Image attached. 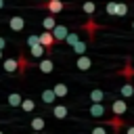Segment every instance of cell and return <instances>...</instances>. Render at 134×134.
I'll return each instance as SVG.
<instances>
[{
  "instance_id": "1",
  "label": "cell",
  "mask_w": 134,
  "mask_h": 134,
  "mask_svg": "<svg viewBox=\"0 0 134 134\" xmlns=\"http://www.w3.org/2000/svg\"><path fill=\"white\" fill-rule=\"evenodd\" d=\"M40 6H42V8H46L50 15H59L61 10L69 8L71 4H67V2H63V0H46V2H42Z\"/></svg>"
},
{
  "instance_id": "2",
  "label": "cell",
  "mask_w": 134,
  "mask_h": 134,
  "mask_svg": "<svg viewBox=\"0 0 134 134\" xmlns=\"http://www.w3.org/2000/svg\"><path fill=\"white\" fill-rule=\"evenodd\" d=\"M54 42H57V40L52 38V34H50L48 29H44V31L40 34V44L46 48V52H48V54L52 52V48H54Z\"/></svg>"
},
{
  "instance_id": "3",
  "label": "cell",
  "mask_w": 134,
  "mask_h": 134,
  "mask_svg": "<svg viewBox=\"0 0 134 134\" xmlns=\"http://www.w3.org/2000/svg\"><path fill=\"white\" fill-rule=\"evenodd\" d=\"M88 113H90L92 117H105V115H107V107H105L103 103H92L90 109H88Z\"/></svg>"
},
{
  "instance_id": "4",
  "label": "cell",
  "mask_w": 134,
  "mask_h": 134,
  "mask_svg": "<svg viewBox=\"0 0 134 134\" xmlns=\"http://www.w3.org/2000/svg\"><path fill=\"white\" fill-rule=\"evenodd\" d=\"M82 29L88 34V38H90V40H94V34H96V29H98V23H96V21L90 17V19H88V21L82 25Z\"/></svg>"
},
{
  "instance_id": "5",
  "label": "cell",
  "mask_w": 134,
  "mask_h": 134,
  "mask_svg": "<svg viewBox=\"0 0 134 134\" xmlns=\"http://www.w3.org/2000/svg\"><path fill=\"white\" fill-rule=\"evenodd\" d=\"M111 111H113V115H124L128 111V103L121 100V98H117V100L111 103Z\"/></svg>"
},
{
  "instance_id": "6",
  "label": "cell",
  "mask_w": 134,
  "mask_h": 134,
  "mask_svg": "<svg viewBox=\"0 0 134 134\" xmlns=\"http://www.w3.org/2000/svg\"><path fill=\"white\" fill-rule=\"evenodd\" d=\"M8 27L13 31H23L25 29V19L23 17H10L8 19Z\"/></svg>"
},
{
  "instance_id": "7",
  "label": "cell",
  "mask_w": 134,
  "mask_h": 134,
  "mask_svg": "<svg viewBox=\"0 0 134 134\" xmlns=\"http://www.w3.org/2000/svg\"><path fill=\"white\" fill-rule=\"evenodd\" d=\"M29 67H31V65H29V61L25 59V54L19 52V57H17V71H19L21 75H25V71H27Z\"/></svg>"
},
{
  "instance_id": "8",
  "label": "cell",
  "mask_w": 134,
  "mask_h": 134,
  "mask_svg": "<svg viewBox=\"0 0 134 134\" xmlns=\"http://www.w3.org/2000/svg\"><path fill=\"white\" fill-rule=\"evenodd\" d=\"M105 124H109V126L113 128V134H117V132H119V128L124 126V119H121V115H113V117H107V119H105Z\"/></svg>"
},
{
  "instance_id": "9",
  "label": "cell",
  "mask_w": 134,
  "mask_h": 134,
  "mask_svg": "<svg viewBox=\"0 0 134 134\" xmlns=\"http://www.w3.org/2000/svg\"><path fill=\"white\" fill-rule=\"evenodd\" d=\"M67 31H69V29H67L65 25H59V23H57V25L50 29V34H52V38H54V40H65Z\"/></svg>"
},
{
  "instance_id": "10",
  "label": "cell",
  "mask_w": 134,
  "mask_h": 134,
  "mask_svg": "<svg viewBox=\"0 0 134 134\" xmlns=\"http://www.w3.org/2000/svg\"><path fill=\"white\" fill-rule=\"evenodd\" d=\"M75 67H77L80 71H86V69H90V67H92V59H90V57H86V54H80V59L75 61Z\"/></svg>"
},
{
  "instance_id": "11",
  "label": "cell",
  "mask_w": 134,
  "mask_h": 134,
  "mask_svg": "<svg viewBox=\"0 0 134 134\" xmlns=\"http://www.w3.org/2000/svg\"><path fill=\"white\" fill-rule=\"evenodd\" d=\"M88 98H90L92 103H105V98H107V94H105V90H100V88H94V90H90V94H88Z\"/></svg>"
},
{
  "instance_id": "12",
  "label": "cell",
  "mask_w": 134,
  "mask_h": 134,
  "mask_svg": "<svg viewBox=\"0 0 134 134\" xmlns=\"http://www.w3.org/2000/svg\"><path fill=\"white\" fill-rule=\"evenodd\" d=\"M52 92H54L57 98H65V96L69 94V88H67V84H61V82H59V84L52 86Z\"/></svg>"
},
{
  "instance_id": "13",
  "label": "cell",
  "mask_w": 134,
  "mask_h": 134,
  "mask_svg": "<svg viewBox=\"0 0 134 134\" xmlns=\"http://www.w3.org/2000/svg\"><path fill=\"white\" fill-rule=\"evenodd\" d=\"M52 115H54L57 119H65V117L69 115V109H67L65 105H54V107H52Z\"/></svg>"
},
{
  "instance_id": "14",
  "label": "cell",
  "mask_w": 134,
  "mask_h": 134,
  "mask_svg": "<svg viewBox=\"0 0 134 134\" xmlns=\"http://www.w3.org/2000/svg\"><path fill=\"white\" fill-rule=\"evenodd\" d=\"M29 52H31V57H36V59H40L44 52H46V48L40 44V42H36V44H31L29 46Z\"/></svg>"
},
{
  "instance_id": "15",
  "label": "cell",
  "mask_w": 134,
  "mask_h": 134,
  "mask_svg": "<svg viewBox=\"0 0 134 134\" xmlns=\"http://www.w3.org/2000/svg\"><path fill=\"white\" fill-rule=\"evenodd\" d=\"M42 100H44L46 105H52V103L57 100V96H54L52 88H44V90H42Z\"/></svg>"
},
{
  "instance_id": "16",
  "label": "cell",
  "mask_w": 134,
  "mask_h": 134,
  "mask_svg": "<svg viewBox=\"0 0 134 134\" xmlns=\"http://www.w3.org/2000/svg\"><path fill=\"white\" fill-rule=\"evenodd\" d=\"M2 67H4L6 73L17 71V59H4V61H2Z\"/></svg>"
},
{
  "instance_id": "17",
  "label": "cell",
  "mask_w": 134,
  "mask_h": 134,
  "mask_svg": "<svg viewBox=\"0 0 134 134\" xmlns=\"http://www.w3.org/2000/svg\"><path fill=\"white\" fill-rule=\"evenodd\" d=\"M71 48H73V52H75L77 57H80V54H86V48H88V42H82V40H77V42H75V44H73Z\"/></svg>"
},
{
  "instance_id": "18",
  "label": "cell",
  "mask_w": 134,
  "mask_h": 134,
  "mask_svg": "<svg viewBox=\"0 0 134 134\" xmlns=\"http://www.w3.org/2000/svg\"><path fill=\"white\" fill-rule=\"evenodd\" d=\"M38 67H40V71H42V73H50L54 65H52V59H42Z\"/></svg>"
},
{
  "instance_id": "19",
  "label": "cell",
  "mask_w": 134,
  "mask_h": 134,
  "mask_svg": "<svg viewBox=\"0 0 134 134\" xmlns=\"http://www.w3.org/2000/svg\"><path fill=\"white\" fill-rule=\"evenodd\" d=\"M46 128V121H44V117H31V130H44Z\"/></svg>"
},
{
  "instance_id": "20",
  "label": "cell",
  "mask_w": 134,
  "mask_h": 134,
  "mask_svg": "<svg viewBox=\"0 0 134 134\" xmlns=\"http://www.w3.org/2000/svg\"><path fill=\"white\" fill-rule=\"evenodd\" d=\"M21 100H23V96H21L19 92L8 94V105H10V107H19V105H21Z\"/></svg>"
},
{
  "instance_id": "21",
  "label": "cell",
  "mask_w": 134,
  "mask_h": 134,
  "mask_svg": "<svg viewBox=\"0 0 134 134\" xmlns=\"http://www.w3.org/2000/svg\"><path fill=\"white\" fill-rule=\"evenodd\" d=\"M82 10H84L86 15H94V10H96V4H94L92 0H86V2L82 4Z\"/></svg>"
},
{
  "instance_id": "22",
  "label": "cell",
  "mask_w": 134,
  "mask_h": 134,
  "mask_svg": "<svg viewBox=\"0 0 134 134\" xmlns=\"http://www.w3.org/2000/svg\"><path fill=\"white\" fill-rule=\"evenodd\" d=\"M77 40H80V34H75V31H67V36H65V40H63V42H65V44H69V46H73Z\"/></svg>"
},
{
  "instance_id": "23",
  "label": "cell",
  "mask_w": 134,
  "mask_h": 134,
  "mask_svg": "<svg viewBox=\"0 0 134 134\" xmlns=\"http://www.w3.org/2000/svg\"><path fill=\"white\" fill-rule=\"evenodd\" d=\"M54 25H57V21H54V17H52V15L44 17V21H42V27H44V29H48V31H50Z\"/></svg>"
},
{
  "instance_id": "24",
  "label": "cell",
  "mask_w": 134,
  "mask_h": 134,
  "mask_svg": "<svg viewBox=\"0 0 134 134\" xmlns=\"http://www.w3.org/2000/svg\"><path fill=\"white\" fill-rule=\"evenodd\" d=\"M19 107H21V109H23V111H34V109H36V103H34V100H31V98H23V100H21V105H19Z\"/></svg>"
},
{
  "instance_id": "25",
  "label": "cell",
  "mask_w": 134,
  "mask_h": 134,
  "mask_svg": "<svg viewBox=\"0 0 134 134\" xmlns=\"http://www.w3.org/2000/svg\"><path fill=\"white\" fill-rule=\"evenodd\" d=\"M128 13V4L126 2H117V6H115V17H124Z\"/></svg>"
},
{
  "instance_id": "26",
  "label": "cell",
  "mask_w": 134,
  "mask_h": 134,
  "mask_svg": "<svg viewBox=\"0 0 134 134\" xmlns=\"http://www.w3.org/2000/svg\"><path fill=\"white\" fill-rule=\"evenodd\" d=\"M121 94H124L126 98H128V96H132V94H134V86H132L130 82H126V84L121 86Z\"/></svg>"
},
{
  "instance_id": "27",
  "label": "cell",
  "mask_w": 134,
  "mask_h": 134,
  "mask_svg": "<svg viewBox=\"0 0 134 134\" xmlns=\"http://www.w3.org/2000/svg\"><path fill=\"white\" fill-rule=\"evenodd\" d=\"M115 6H117V2H115V0H111V2H107V6H105V10H107V15H111V17H115Z\"/></svg>"
},
{
  "instance_id": "28",
  "label": "cell",
  "mask_w": 134,
  "mask_h": 134,
  "mask_svg": "<svg viewBox=\"0 0 134 134\" xmlns=\"http://www.w3.org/2000/svg\"><path fill=\"white\" fill-rule=\"evenodd\" d=\"M36 42H40V36H38V34H34V36L27 38V46H31V44H36Z\"/></svg>"
},
{
  "instance_id": "29",
  "label": "cell",
  "mask_w": 134,
  "mask_h": 134,
  "mask_svg": "<svg viewBox=\"0 0 134 134\" xmlns=\"http://www.w3.org/2000/svg\"><path fill=\"white\" fill-rule=\"evenodd\" d=\"M92 134H107V128L105 126H96V128H92Z\"/></svg>"
},
{
  "instance_id": "30",
  "label": "cell",
  "mask_w": 134,
  "mask_h": 134,
  "mask_svg": "<svg viewBox=\"0 0 134 134\" xmlns=\"http://www.w3.org/2000/svg\"><path fill=\"white\" fill-rule=\"evenodd\" d=\"M126 134H134V126H128L126 128Z\"/></svg>"
},
{
  "instance_id": "31",
  "label": "cell",
  "mask_w": 134,
  "mask_h": 134,
  "mask_svg": "<svg viewBox=\"0 0 134 134\" xmlns=\"http://www.w3.org/2000/svg\"><path fill=\"white\" fill-rule=\"evenodd\" d=\"M4 46H6V40H4L2 36H0V48H4Z\"/></svg>"
},
{
  "instance_id": "32",
  "label": "cell",
  "mask_w": 134,
  "mask_h": 134,
  "mask_svg": "<svg viewBox=\"0 0 134 134\" xmlns=\"http://www.w3.org/2000/svg\"><path fill=\"white\" fill-rule=\"evenodd\" d=\"M2 6H4V0H0V8H2Z\"/></svg>"
},
{
  "instance_id": "33",
  "label": "cell",
  "mask_w": 134,
  "mask_h": 134,
  "mask_svg": "<svg viewBox=\"0 0 134 134\" xmlns=\"http://www.w3.org/2000/svg\"><path fill=\"white\" fill-rule=\"evenodd\" d=\"M31 134H40V132H38V130H34V132H31Z\"/></svg>"
},
{
  "instance_id": "34",
  "label": "cell",
  "mask_w": 134,
  "mask_h": 134,
  "mask_svg": "<svg viewBox=\"0 0 134 134\" xmlns=\"http://www.w3.org/2000/svg\"><path fill=\"white\" fill-rule=\"evenodd\" d=\"M0 59H2V48H0Z\"/></svg>"
},
{
  "instance_id": "35",
  "label": "cell",
  "mask_w": 134,
  "mask_h": 134,
  "mask_svg": "<svg viewBox=\"0 0 134 134\" xmlns=\"http://www.w3.org/2000/svg\"><path fill=\"white\" fill-rule=\"evenodd\" d=\"M132 29H134V21H132Z\"/></svg>"
},
{
  "instance_id": "36",
  "label": "cell",
  "mask_w": 134,
  "mask_h": 134,
  "mask_svg": "<svg viewBox=\"0 0 134 134\" xmlns=\"http://www.w3.org/2000/svg\"><path fill=\"white\" fill-rule=\"evenodd\" d=\"M0 134H4V132H0Z\"/></svg>"
}]
</instances>
